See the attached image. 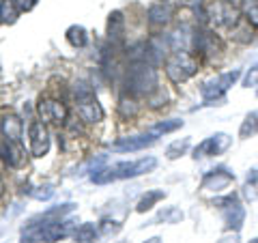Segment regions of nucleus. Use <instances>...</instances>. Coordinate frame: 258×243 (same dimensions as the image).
Listing matches in <instances>:
<instances>
[{
    "mask_svg": "<svg viewBox=\"0 0 258 243\" xmlns=\"http://www.w3.org/2000/svg\"><path fill=\"white\" fill-rule=\"evenodd\" d=\"M157 168V159L155 157H142L138 161H118L114 166L108 168H99L91 174L93 183H112V181H120V179H136L140 174L153 172Z\"/></svg>",
    "mask_w": 258,
    "mask_h": 243,
    "instance_id": "nucleus-1",
    "label": "nucleus"
},
{
    "mask_svg": "<svg viewBox=\"0 0 258 243\" xmlns=\"http://www.w3.org/2000/svg\"><path fill=\"white\" fill-rule=\"evenodd\" d=\"M125 88L132 97H151L153 93H157V71L151 63L138 60L127 69L125 78Z\"/></svg>",
    "mask_w": 258,
    "mask_h": 243,
    "instance_id": "nucleus-2",
    "label": "nucleus"
},
{
    "mask_svg": "<svg viewBox=\"0 0 258 243\" xmlns=\"http://www.w3.org/2000/svg\"><path fill=\"white\" fill-rule=\"evenodd\" d=\"M41 224H30L26 230L22 232V241L24 243H56L64 239L69 234V224L62 220H54V217H43L41 215Z\"/></svg>",
    "mask_w": 258,
    "mask_h": 243,
    "instance_id": "nucleus-3",
    "label": "nucleus"
},
{
    "mask_svg": "<svg viewBox=\"0 0 258 243\" xmlns=\"http://www.w3.org/2000/svg\"><path fill=\"white\" fill-rule=\"evenodd\" d=\"M74 95H76L78 116L82 118L84 123H91V125L101 123V120H103V108H101L99 99L95 97L93 88L88 84H84V82H80L74 88Z\"/></svg>",
    "mask_w": 258,
    "mask_h": 243,
    "instance_id": "nucleus-4",
    "label": "nucleus"
},
{
    "mask_svg": "<svg viewBox=\"0 0 258 243\" xmlns=\"http://www.w3.org/2000/svg\"><path fill=\"white\" fill-rule=\"evenodd\" d=\"M198 71V60L189 52L176 50L166 58V76L172 84H183Z\"/></svg>",
    "mask_w": 258,
    "mask_h": 243,
    "instance_id": "nucleus-5",
    "label": "nucleus"
},
{
    "mask_svg": "<svg viewBox=\"0 0 258 243\" xmlns=\"http://www.w3.org/2000/svg\"><path fill=\"white\" fill-rule=\"evenodd\" d=\"M205 20L215 24L217 28H235L239 22L237 7L228 0H205L203 3Z\"/></svg>",
    "mask_w": 258,
    "mask_h": 243,
    "instance_id": "nucleus-6",
    "label": "nucleus"
},
{
    "mask_svg": "<svg viewBox=\"0 0 258 243\" xmlns=\"http://www.w3.org/2000/svg\"><path fill=\"white\" fill-rule=\"evenodd\" d=\"M239 78H241V71L239 69H232V71H226V74H220V76H215L211 80H207V82L203 84V88H200V95H203V99L207 103L224 101V95L228 93V88L235 84ZM217 106H220V103H217Z\"/></svg>",
    "mask_w": 258,
    "mask_h": 243,
    "instance_id": "nucleus-7",
    "label": "nucleus"
},
{
    "mask_svg": "<svg viewBox=\"0 0 258 243\" xmlns=\"http://www.w3.org/2000/svg\"><path fill=\"white\" fill-rule=\"evenodd\" d=\"M50 132L43 120H30L28 125V151L32 157H45L50 151Z\"/></svg>",
    "mask_w": 258,
    "mask_h": 243,
    "instance_id": "nucleus-8",
    "label": "nucleus"
},
{
    "mask_svg": "<svg viewBox=\"0 0 258 243\" xmlns=\"http://www.w3.org/2000/svg\"><path fill=\"white\" fill-rule=\"evenodd\" d=\"M215 205L224 211V222L228 230H241V226L245 222V209L241 207V202L237 196H224L217 198Z\"/></svg>",
    "mask_w": 258,
    "mask_h": 243,
    "instance_id": "nucleus-9",
    "label": "nucleus"
},
{
    "mask_svg": "<svg viewBox=\"0 0 258 243\" xmlns=\"http://www.w3.org/2000/svg\"><path fill=\"white\" fill-rule=\"evenodd\" d=\"M232 144V138L228 134H213L209 136L207 140H203L194 149V157H217V155H224L226 151L230 149Z\"/></svg>",
    "mask_w": 258,
    "mask_h": 243,
    "instance_id": "nucleus-10",
    "label": "nucleus"
},
{
    "mask_svg": "<svg viewBox=\"0 0 258 243\" xmlns=\"http://www.w3.org/2000/svg\"><path fill=\"white\" fill-rule=\"evenodd\" d=\"M39 114H41L43 123L64 125L69 118V108L58 99H43L39 103Z\"/></svg>",
    "mask_w": 258,
    "mask_h": 243,
    "instance_id": "nucleus-11",
    "label": "nucleus"
},
{
    "mask_svg": "<svg viewBox=\"0 0 258 243\" xmlns=\"http://www.w3.org/2000/svg\"><path fill=\"white\" fill-rule=\"evenodd\" d=\"M235 181V174L228 172L226 168H217V170H209L203 176V190L205 192H226Z\"/></svg>",
    "mask_w": 258,
    "mask_h": 243,
    "instance_id": "nucleus-12",
    "label": "nucleus"
},
{
    "mask_svg": "<svg viewBox=\"0 0 258 243\" xmlns=\"http://www.w3.org/2000/svg\"><path fill=\"white\" fill-rule=\"evenodd\" d=\"M157 142V136L149 134H142V136H129V138H120L118 142L112 144V151H118V153H134V151H140V149H147L151 144Z\"/></svg>",
    "mask_w": 258,
    "mask_h": 243,
    "instance_id": "nucleus-13",
    "label": "nucleus"
},
{
    "mask_svg": "<svg viewBox=\"0 0 258 243\" xmlns=\"http://www.w3.org/2000/svg\"><path fill=\"white\" fill-rule=\"evenodd\" d=\"M0 159L9 168H22L26 164V151L18 142H5L0 144Z\"/></svg>",
    "mask_w": 258,
    "mask_h": 243,
    "instance_id": "nucleus-14",
    "label": "nucleus"
},
{
    "mask_svg": "<svg viewBox=\"0 0 258 243\" xmlns=\"http://www.w3.org/2000/svg\"><path fill=\"white\" fill-rule=\"evenodd\" d=\"M0 132H3L7 142H18L22 144V134H24V123L20 116L15 114H5L0 120Z\"/></svg>",
    "mask_w": 258,
    "mask_h": 243,
    "instance_id": "nucleus-15",
    "label": "nucleus"
},
{
    "mask_svg": "<svg viewBox=\"0 0 258 243\" xmlns=\"http://www.w3.org/2000/svg\"><path fill=\"white\" fill-rule=\"evenodd\" d=\"M170 20H172V7L170 5L157 3L149 9V24L151 26H166Z\"/></svg>",
    "mask_w": 258,
    "mask_h": 243,
    "instance_id": "nucleus-16",
    "label": "nucleus"
},
{
    "mask_svg": "<svg viewBox=\"0 0 258 243\" xmlns=\"http://www.w3.org/2000/svg\"><path fill=\"white\" fill-rule=\"evenodd\" d=\"M123 35H125V18H123V13L120 11L110 13V18H108V37H110V41H120Z\"/></svg>",
    "mask_w": 258,
    "mask_h": 243,
    "instance_id": "nucleus-17",
    "label": "nucleus"
},
{
    "mask_svg": "<svg viewBox=\"0 0 258 243\" xmlns=\"http://www.w3.org/2000/svg\"><path fill=\"white\" fill-rule=\"evenodd\" d=\"M164 198H166V192L164 190H149L138 200V205H136V211H138V213H147V211H151V209L155 207L157 202L164 200Z\"/></svg>",
    "mask_w": 258,
    "mask_h": 243,
    "instance_id": "nucleus-18",
    "label": "nucleus"
},
{
    "mask_svg": "<svg viewBox=\"0 0 258 243\" xmlns=\"http://www.w3.org/2000/svg\"><path fill=\"white\" fill-rule=\"evenodd\" d=\"M97 237H99V230H97V226L86 222L82 226H78V230L74 232V239L76 243H95Z\"/></svg>",
    "mask_w": 258,
    "mask_h": 243,
    "instance_id": "nucleus-19",
    "label": "nucleus"
},
{
    "mask_svg": "<svg viewBox=\"0 0 258 243\" xmlns=\"http://www.w3.org/2000/svg\"><path fill=\"white\" fill-rule=\"evenodd\" d=\"M67 41L74 45V47H86L88 45V35H86V28L84 26H78V24H74V26L67 28Z\"/></svg>",
    "mask_w": 258,
    "mask_h": 243,
    "instance_id": "nucleus-20",
    "label": "nucleus"
},
{
    "mask_svg": "<svg viewBox=\"0 0 258 243\" xmlns=\"http://www.w3.org/2000/svg\"><path fill=\"white\" fill-rule=\"evenodd\" d=\"M183 220V211L179 207H166V209H161V211L157 213L155 217V222H164V224H179Z\"/></svg>",
    "mask_w": 258,
    "mask_h": 243,
    "instance_id": "nucleus-21",
    "label": "nucleus"
},
{
    "mask_svg": "<svg viewBox=\"0 0 258 243\" xmlns=\"http://www.w3.org/2000/svg\"><path fill=\"white\" fill-rule=\"evenodd\" d=\"M183 127V120L181 118H168V120H161V123H157L155 127H151L149 132L153 136H161V134H170V132H176V129Z\"/></svg>",
    "mask_w": 258,
    "mask_h": 243,
    "instance_id": "nucleus-22",
    "label": "nucleus"
},
{
    "mask_svg": "<svg viewBox=\"0 0 258 243\" xmlns=\"http://www.w3.org/2000/svg\"><path fill=\"white\" fill-rule=\"evenodd\" d=\"M20 11L15 9L13 0H0V22L3 24H13L18 20Z\"/></svg>",
    "mask_w": 258,
    "mask_h": 243,
    "instance_id": "nucleus-23",
    "label": "nucleus"
},
{
    "mask_svg": "<svg viewBox=\"0 0 258 243\" xmlns=\"http://www.w3.org/2000/svg\"><path fill=\"white\" fill-rule=\"evenodd\" d=\"M254 134H258V112H249L245 116V120L241 123L239 136L241 138H252Z\"/></svg>",
    "mask_w": 258,
    "mask_h": 243,
    "instance_id": "nucleus-24",
    "label": "nucleus"
},
{
    "mask_svg": "<svg viewBox=\"0 0 258 243\" xmlns=\"http://www.w3.org/2000/svg\"><path fill=\"white\" fill-rule=\"evenodd\" d=\"M241 11L243 18L258 28V0H241Z\"/></svg>",
    "mask_w": 258,
    "mask_h": 243,
    "instance_id": "nucleus-25",
    "label": "nucleus"
},
{
    "mask_svg": "<svg viewBox=\"0 0 258 243\" xmlns=\"http://www.w3.org/2000/svg\"><path fill=\"white\" fill-rule=\"evenodd\" d=\"M187 149H189V140H187V138H183V140H174L170 147L166 149V157H168V159H176V157L185 155V153H187Z\"/></svg>",
    "mask_w": 258,
    "mask_h": 243,
    "instance_id": "nucleus-26",
    "label": "nucleus"
},
{
    "mask_svg": "<svg viewBox=\"0 0 258 243\" xmlns=\"http://www.w3.org/2000/svg\"><path fill=\"white\" fill-rule=\"evenodd\" d=\"M243 196L249 202L258 200V170H254V174H247V183L243 188Z\"/></svg>",
    "mask_w": 258,
    "mask_h": 243,
    "instance_id": "nucleus-27",
    "label": "nucleus"
},
{
    "mask_svg": "<svg viewBox=\"0 0 258 243\" xmlns=\"http://www.w3.org/2000/svg\"><path fill=\"white\" fill-rule=\"evenodd\" d=\"M243 86L249 88V86H258V63L252 65V67L247 69V74L243 78Z\"/></svg>",
    "mask_w": 258,
    "mask_h": 243,
    "instance_id": "nucleus-28",
    "label": "nucleus"
},
{
    "mask_svg": "<svg viewBox=\"0 0 258 243\" xmlns=\"http://www.w3.org/2000/svg\"><path fill=\"white\" fill-rule=\"evenodd\" d=\"M13 5H15V9H18L20 13H24V11H30L32 7L37 5V0H13Z\"/></svg>",
    "mask_w": 258,
    "mask_h": 243,
    "instance_id": "nucleus-29",
    "label": "nucleus"
},
{
    "mask_svg": "<svg viewBox=\"0 0 258 243\" xmlns=\"http://www.w3.org/2000/svg\"><path fill=\"white\" fill-rule=\"evenodd\" d=\"M220 243H237V237H224L220 239Z\"/></svg>",
    "mask_w": 258,
    "mask_h": 243,
    "instance_id": "nucleus-30",
    "label": "nucleus"
},
{
    "mask_svg": "<svg viewBox=\"0 0 258 243\" xmlns=\"http://www.w3.org/2000/svg\"><path fill=\"white\" fill-rule=\"evenodd\" d=\"M144 243H161V239L159 237H151V239H147Z\"/></svg>",
    "mask_w": 258,
    "mask_h": 243,
    "instance_id": "nucleus-31",
    "label": "nucleus"
},
{
    "mask_svg": "<svg viewBox=\"0 0 258 243\" xmlns=\"http://www.w3.org/2000/svg\"><path fill=\"white\" fill-rule=\"evenodd\" d=\"M3 194H5V183H3V176H0V198H3Z\"/></svg>",
    "mask_w": 258,
    "mask_h": 243,
    "instance_id": "nucleus-32",
    "label": "nucleus"
},
{
    "mask_svg": "<svg viewBox=\"0 0 258 243\" xmlns=\"http://www.w3.org/2000/svg\"><path fill=\"white\" fill-rule=\"evenodd\" d=\"M249 243H258V239H252V241H249Z\"/></svg>",
    "mask_w": 258,
    "mask_h": 243,
    "instance_id": "nucleus-33",
    "label": "nucleus"
}]
</instances>
